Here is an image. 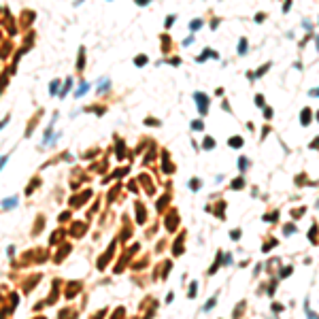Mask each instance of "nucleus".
Masks as SVG:
<instances>
[{"label":"nucleus","instance_id":"nucleus-1","mask_svg":"<svg viewBox=\"0 0 319 319\" xmlns=\"http://www.w3.org/2000/svg\"><path fill=\"white\" fill-rule=\"evenodd\" d=\"M194 100L198 102V111H200L202 115H204V113L209 111V98H206V96H204L202 92H200V94L196 92V94H194Z\"/></svg>","mask_w":319,"mask_h":319},{"label":"nucleus","instance_id":"nucleus-2","mask_svg":"<svg viewBox=\"0 0 319 319\" xmlns=\"http://www.w3.org/2000/svg\"><path fill=\"white\" fill-rule=\"evenodd\" d=\"M228 145H230V147H234V149H238V147H242V138H240V136H230Z\"/></svg>","mask_w":319,"mask_h":319},{"label":"nucleus","instance_id":"nucleus-3","mask_svg":"<svg viewBox=\"0 0 319 319\" xmlns=\"http://www.w3.org/2000/svg\"><path fill=\"white\" fill-rule=\"evenodd\" d=\"M300 121H302L304 126H308V121H311V111H308V109H304V111H302V115H300Z\"/></svg>","mask_w":319,"mask_h":319},{"label":"nucleus","instance_id":"nucleus-4","mask_svg":"<svg viewBox=\"0 0 319 319\" xmlns=\"http://www.w3.org/2000/svg\"><path fill=\"white\" fill-rule=\"evenodd\" d=\"M238 53H240V56L247 53V38H240V43H238Z\"/></svg>","mask_w":319,"mask_h":319},{"label":"nucleus","instance_id":"nucleus-5","mask_svg":"<svg viewBox=\"0 0 319 319\" xmlns=\"http://www.w3.org/2000/svg\"><path fill=\"white\" fill-rule=\"evenodd\" d=\"M198 28H202V19H191V23H189V30H198Z\"/></svg>","mask_w":319,"mask_h":319},{"label":"nucleus","instance_id":"nucleus-6","mask_svg":"<svg viewBox=\"0 0 319 319\" xmlns=\"http://www.w3.org/2000/svg\"><path fill=\"white\" fill-rule=\"evenodd\" d=\"M202 147H204V149H213V147H215V140H213L211 136H206L204 143H202Z\"/></svg>","mask_w":319,"mask_h":319},{"label":"nucleus","instance_id":"nucleus-7","mask_svg":"<svg viewBox=\"0 0 319 319\" xmlns=\"http://www.w3.org/2000/svg\"><path fill=\"white\" fill-rule=\"evenodd\" d=\"M202 128H204L202 119H194V121H191V130H202Z\"/></svg>","mask_w":319,"mask_h":319},{"label":"nucleus","instance_id":"nucleus-8","mask_svg":"<svg viewBox=\"0 0 319 319\" xmlns=\"http://www.w3.org/2000/svg\"><path fill=\"white\" fill-rule=\"evenodd\" d=\"M15 204H17V198H9V200H5V202H2V206H5V209H11V206H15Z\"/></svg>","mask_w":319,"mask_h":319},{"label":"nucleus","instance_id":"nucleus-9","mask_svg":"<svg viewBox=\"0 0 319 319\" xmlns=\"http://www.w3.org/2000/svg\"><path fill=\"white\" fill-rule=\"evenodd\" d=\"M147 64V56H136V66H145Z\"/></svg>","mask_w":319,"mask_h":319},{"label":"nucleus","instance_id":"nucleus-10","mask_svg":"<svg viewBox=\"0 0 319 319\" xmlns=\"http://www.w3.org/2000/svg\"><path fill=\"white\" fill-rule=\"evenodd\" d=\"M238 166H240V170H245V168H247V166H249V160H247V158H240V162H238Z\"/></svg>","mask_w":319,"mask_h":319},{"label":"nucleus","instance_id":"nucleus-11","mask_svg":"<svg viewBox=\"0 0 319 319\" xmlns=\"http://www.w3.org/2000/svg\"><path fill=\"white\" fill-rule=\"evenodd\" d=\"M215 302H217V296H215V298H211V300H209V302L204 304V311H209V308H211V306H213Z\"/></svg>","mask_w":319,"mask_h":319},{"label":"nucleus","instance_id":"nucleus-12","mask_svg":"<svg viewBox=\"0 0 319 319\" xmlns=\"http://www.w3.org/2000/svg\"><path fill=\"white\" fill-rule=\"evenodd\" d=\"M264 117H266V119H270V117H272V111H270V107H264Z\"/></svg>","mask_w":319,"mask_h":319},{"label":"nucleus","instance_id":"nucleus-13","mask_svg":"<svg viewBox=\"0 0 319 319\" xmlns=\"http://www.w3.org/2000/svg\"><path fill=\"white\" fill-rule=\"evenodd\" d=\"M173 21H175V15H168V17H166V28L173 26Z\"/></svg>","mask_w":319,"mask_h":319},{"label":"nucleus","instance_id":"nucleus-14","mask_svg":"<svg viewBox=\"0 0 319 319\" xmlns=\"http://www.w3.org/2000/svg\"><path fill=\"white\" fill-rule=\"evenodd\" d=\"M85 89H87V83H81V87H79L77 96H83V94H85Z\"/></svg>","mask_w":319,"mask_h":319},{"label":"nucleus","instance_id":"nucleus-15","mask_svg":"<svg viewBox=\"0 0 319 319\" xmlns=\"http://www.w3.org/2000/svg\"><path fill=\"white\" fill-rule=\"evenodd\" d=\"M189 187H191V189H198V187H200V181H198V179H194V181L189 183Z\"/></svg>","mask_w":319,"mask_h":319},{"label":"nucleus","instance_id":"nucleus-16","mask_svg":"<svg viewBox=\"0 0 319 319\" xmlns=\"http://www.w3.org/2000/svg\"><path fill=\"white\" fill-rule=\"evenodd\" d=\"M191 43H194V36H187V38L183 41V45H191Z\"/></svg>","mask_w":319,"mask_h":319},{"label":"nucleus","instance_id":"nucleus-17","mask_svg":"<svg viewBox=\"0 0 319 319\" xmlns=\"http://www.w3.org/2000/svg\"><path fill=\"white\" fill-rule=\"evenodd\" d=\"M311 96H319V87H313V89H311Z\"/></svg>","mask_w":319,"mask_h":319},{"label":"nucleus","instance_id":"nucleus-18","mask_svg":"<svg viewBox=\"0 0 319 319\" xmlns=\"http://www.w3.org/2000/svg\"><path fill=\"white\" fill-rule=\"evenodd\" d=\"M147 2H151V0H136V5H147Z\"/></svg>","mask_w":319,"mask_h":319},{"label":"nucleus","instance_id":"nucleus-19","mask_svg":"<svg viewBox=\"0 0 319 319\" xmlns=\"http://www.w3.org/2000/svg\"><path fill=\"white\" fill-rule=\"evenodd\" d=\"M313 147H319V138H315V140H313Z\"/></svg>","mask_w":319,"mask_h":319},{"label":"nucleus","instance_id":"nucleus-20","mask_svg":"<svg viewBox=\"0 0 319 319\" xmlns=\"http://www.w3.org/2000/svg\"><path fill=\"white\" fill-rule=\"evenodd\" d=\"M315 45H317V49H319V36H317V38H315Z\"/></svg>","mask_w":319,"mask_h":319},{"label":"nucleus","instance_id":"nucleus-21","mask_svg":"<svg viewBox=\"0 0 319 319\" xmlns=\"http://www.w3.org/2000/svg\"><path fill=\"white\" fill-rule=\"evenodd\" d=\"M317 119H319V113H317Z\"/></svg>","mask_w":319,"mask_h":319}]
</instances>
